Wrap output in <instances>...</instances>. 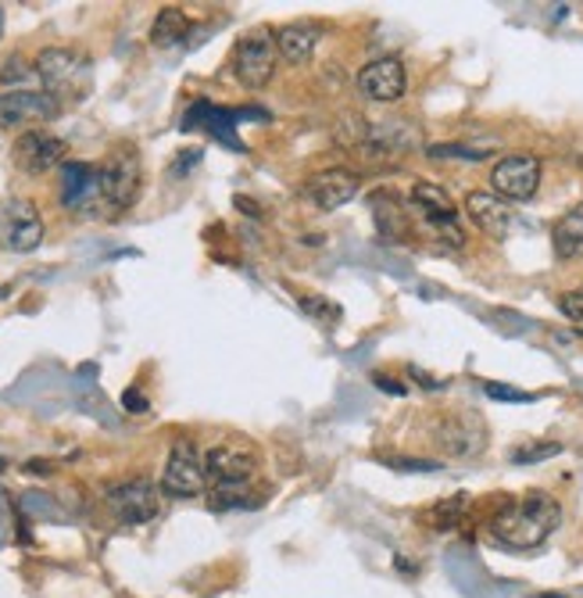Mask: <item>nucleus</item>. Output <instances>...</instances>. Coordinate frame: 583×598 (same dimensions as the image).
<instances>
[{"mask_svg":"<svg viewBox=\"0 0 583 598\" xmlns=\"http://www.w3.org/2000/svg\"><path fill=\"white\" fill-rule=\"evenodd\" d=\"M559 524H562L559 502L544 495V491H533L527 498L501 505L494 519H490V534H494V542L504 548L530 551L537 545H544Z\"/></svg>","mask_w":583,"mask_h":598,"instance_id":"f257e3e1","label":"nucleus"},{"mask_svg":"<svg viewBox=\"0 0 583 598\" xmlns=\"http://www.w3.org/2000/svg\"><path fill=\"white\" fill-rule=\"evenodd\" d=\"M37 75L51 97L80 101L90 90V58L75 48H48L37 58Z\"/></svg>","mask_w":583,"mask_h":598,"instance_id":"f03ea898","label":"nucleus"},{"mask_svg":"<svg viewBox=\"0 0 583 598\" xmlns=\"http://www.w3.org/2000/svg\"><path fill=\"white\" fill-rule=\"evenodd\" d=\"M144 187V162L136 147H115L101 162V202L115 212H126L136 205Z\"/></svg>","mask_w":583,"mask_h":598,"instance_id":"7ed1b4c3","label":"nucleus"},{"mask_svg":"<svg viewBox=\"0 0 583 598\" xmlns=\"http://www.w3.org/2000/svg\"><path fill=\"white\" fill-rule=\"evenodd\" d=\"M43 244V216L29 197H11L0 205V248L29 255Z\"/></svg>","mask_w":583,"mask_h":598,"instance_id":"20e7f679","label":"nucleus"},{"mask_svg":"<svg viewBox=\"0 0 583 598\" xmlns=\"http://www.w3.org/2000/svg\"><path fill=\"white\" fill-rule=\"evenodd\" d=\"M258 473V452L248 441H222L205 455V477L211 487H243Z\"/></svg>","mask_w":583,"mask_h":598,"instance_id":"39448f33","label":"nucleus"},{"mask_svg":"<svg viewBox=\"0 0 583 598\" xmlns=\"http://www.w3.org/2000/svg\"><path fill=\"white\" fill-rule=\"evenodd\" d=\"M233 72H237L240 86L266 90L275 75V33L258 29V33L243 37L233 51Z\"/></svg>","mask_w":583,"mask_h":598,"instance_id":"423d86ee","label":"nucleus"},{"mask_svg":"<svg viewBox=\"0 0 583 598\" xmlns=\"http://www.w3.org/2000/svg\"><path fill=\"white\" fill-rule=\"evenodd\" d=\"M61 115V101L48 90H4L0 94V130L43 126Z\"/></svg>","mask_w":583,"mask_h":598,"instance_id":"0eeeda50","label":"nucleus"},{"mask_svg":"<svg viewBox=\"0 0 583 598\" xmlns=\"http://www.w3.org/2000/svg\"><path fill=\"white\" fill-rule=\"evenodd\" d=\"M104 502H107V509L115 513V519L136 527V524H150V519L158 516V509H162V491L150 484V481L136 477V481H122V484H115V487H107Z\"/></svg>","mask_w":583,"mask_h":598,"instance_id":"6e6552de","label":"nucleus"},{"mask_svg":"<svg viewBox=\"0 0 583 598\" xmlns=\"http://www.w3.org/2000/svg\"><path fill=\"white\" fill-rule=\"evenodd\" d=\"M205 484H208L205 458L197 455L190 441H176L173 452H168V463L162 470V491L173 498H194V495H201Z\"/></svg>","mask_w":583,"mask_h":598,"instance_id":"1a4fd4ad","label":"nucleus"},{"mask_svg":"<svg viewBox=\"0 0 583 598\" xmlns=\"http://www.w3.org/2000/svg\"><path fill=\"white\" fill-rule=\"evenodd\" d=\"M490 187L501 202H530L541 187V158L537 155H509L490 168Z\"/></svg>","mask_w":583,"mask_h":598,"instance_id":"9d476101","label":"nucleus"},{"mask_svg":"<svg viewBox=\"0 0 583 598\" xmlns=\"http://www.w3.org/2000/svg\"><path fill=\"white\" fill-rule=\"evenodd\" d=\"M65 155H69V144L51 130H25L11 147L14 165L29 176H43L51 173L54 165H65Z\"/></svg>","mask_w":583,"mask_h":598,"instance_id":"9b49d317","label":"nucleus"},{"mask_svg":"<svg viewBox=\"0 0 583 598\" xmlns=\"http://www.w3.org/2000/svg\"><path fill=\"white\" fill-rule=\"evenodd\" d=\"M405 86H408V72L402 65V58H376L369 61L362 72H358V90L362 97H369L376 104H394L405 97Z\"/></svg>","mask_w":583,"mask_h":598,"instance_id":"f8f14e48","label":"nucleus"},{"mask_svg":"<svg viewBox=\"0 0 583 598\" xmlns=\"http://www.w3.org/2000/svg\"><path fill=\"white\" fill-rule=\"evenodd\" d=\"M362 187V179L351 173V168H326V173H315L304 187V197L322 208V212H336L347 202H355V194Z\"/></svg>","mask_w":583,"mask_h":598,"instance_id":"ddd939ff","label":"nucleus"},{"mask_svg":"<svg viewBox=\"0 0 583 598\" xmlns=\"http://www.w3.org/2000/svg\"><path fill=\"white\" fill-rule=\"evenodd\" d=\"M101 202V168L86 162L61 165V205L72 212H86Z\"/></svg>","mask_w":583,"mask_h":598,"instance_id":"4468645a","label":"nucleus"},{"mask_svg":"<svg viewBox=\"0 0 583 598\" xmlns=\"http://www.w3.org/2000/svg\"><path fill=\"white\" fill-rule=\"evenodd\" d=\"M408 147H412V133L405 122H379V126L369 130V136H365V144L355 155L369 165H387L394 158H402Z\"/></svg>","mask_w":583,"mask_h":598,"instance_id":"2eb2a0df","label":"nucleus"},{"mask_svg":"<svg viewBox=\"0 0 583 598\" xmlns=\"http://www.w3.org/2000/svg\"><path fill=\"white\" fill-rule=\"evenodd\" d=\"M466 212H469V219L477 223V229H483L487 237L504 240L512 234V208H509V202H501L498 194L472 190L466 197Z\"/></svg>","mask_w":583,"mask_h":598,"instance_id":"dca6fc26","label":"nucleus"},{"mask_svg":"<svg viewBox=\"0 0 583 598\" xmlns=\"http://www.w3.org/2000/svg\"><path fill=\"white\" fill-rule=\"evenodd\" d=\"M437 444L451 455H472L483 448V426L472 416H448L437 426Z\"/></svg>","mask_w":583,"mask_h":598,"instance_id":"f3484780","label":"nucleus"},{"mask_svg":"<svg viewBox=\"0 0 583 598\" xmlns=\"http://www.w3.org/2000/svg\"><path fill=\"white\" fill-rule=\"evenodd\" d=\"M315 43H319V29L309 22H290L275 29V51H280L290 65H304V61L312 58Z\"/></svg>","mask_w":583,"mask_h":598,"instance_id":"a211bd4d","label":"nucleus"},{"mask_svg":"<svg viewBox=\"0 0 583 598\" xmlns=\"http://www.w3.org/2000/svg\"><path fill=\"white\" fill-rule=\"evenodd\" d=\"M412 202L419 205L423 212V219L434 226V223H451L458 219V212H455V202H451V194L440 187V183H429V179H419L416 187H412Z\"/></svg>","mask_w":583,"mask_h":598,"instance_id":"6ab92c4d","label":"nucleus"},{"mask_svg":"<svg viewBox=\"0 0 583 598\" xmlns=\"http://www.w3.org/2000/svg\"><path fill=\"white\" fill-rule=\"evenodd\" d=\"M551 244H555V255L573 262V258H583V205L570 208L565 216L551 229Z\"/></svg>","mask_w":583,"mask_h":598,"instance_id":"aec40b11","label":"nucleus"},{"mask_svg":"<svg viewBox=\"0 0 583 598\" xmlns=\"http://www.w3.org/2000/svg\"><path fill=\"white\" fill-rule=\"evenodd\" d=\"M190 33V19L183 8H162L155 25H150V43L155 48H176V43H183Z\"/></svg>","mask_w":583,"mask_h":598,"instance_id":"412c9836","label":"nucleus"},{"mask_svg":"<svg viewBox=\"0 0 583 598\" xmlns=\"http://www.w3.org/2000/svg\"><path fill=\"white\" fill-rule=\"evenodd\" d=\"M373 216H376V226H379L383 237L402 240V237L408 234L405 212H402V205H397L391 194H376V197H373Z\"/></svg>","mask_w":583,"mask_h":598,"instance_id":"4be33fe9","label":"nucleus"},{"mask_svg":"<svg viewBox=\"0 0 583 598\" xmlns=\"http://www.w3.org/2000/svg\"><path fill=\"white\" fill-rule=\"evenodd\" d=\"M243 487H211V509H254V505H262V498H251Z\"/></svg>","mask_w":583,"mask_h":598,"instance_id":"5701e85b","label":"nucleus"},{"mask_svg":"<svg viewBox=\"0 0 583 598\" xmlns=\"http://www.w3.org/2000/svg\"><path fill=\"white\" fill-rule=\"evenodd\" d=\"M369 122H365L362 115H344V122L336 126V144L341 147H351V151H358L365 144V136H369Z\"/></svg>","mask_w":583,"mask_h":598,"instance_id":"b1692460","label":"nucleus"},{"mask_svg":"<svg viewBox=\"0 0 583 598\" xmlns=\"http://www.w3.org/2000/svg\"><path fill=\"white\" fill-rule=\"evenodd\" d=\"M559 452H562V444H559V441H548V444H523V448H516V452H512V463H519V466H527V463H544V458L559 455Z\"/></svg>","mask_w":583,"mask_h":598,"instance_id":"393cba45","label":"nucleus"},{"mask_svg":"<svg viewBox=\"0 0 583 598\" xmlns=\"http://www.w3.org/2000/svg\"><path fill=\"white\" fill-rule=\"evenodd\" d=\"M462 509H466V495H455L451 502H440L437 509L429 513V519H434V527H437V530H448V527L458 524V516H462Z\"/></svg>","mask_w":583,"mask_h":598,"instance_id":"a878e982","label":"nucleus"},{"mask_svg":"<svg viewBox=\"0 0 583 598\" xmlns=\"http://www.w3.org/2000/svg\"><path fill=\"white\" fill-rule=\"evenodd\" d=\"M559 312L565 319H573V323H580V330H583V290H565L559 298Z\"/></svg>","mask_w":583,"mask_h":598,"instance_id":"bb28decb","label":"nucleus"},{"mask_svg":"<svg viewBox=\"0 0 583 598\" xmlns=\"http://www.w3.org/2000/svg\"><path fill=\"white\" fill-rule=\"evenodd\" d=\"M483 391H487V398H494V402H519V405L533 402V394L516 391V388H504V383H483Z\"/></svg>","mask_w":583,"mask_h":598,"instance_id":"cd10ccee","label":"nucleus"},{"mask_svg":"<svg viewBox=\"0 0 583 598\" xmlns=\"http://www.w3.org/2000/svg\"><path fill=\"white\" fill-rule=\"evenodd\" d=\"M29 75H37V69H25L22 58H11L4 61V69H0V83H22Z\"/></svg>","mask_w":583,"mask_h":598,"instance_id":"c85d7f7f","label":"nucleus"},{"mask_svg":"<svg viewBox=\"0 0 583 598\" xmlns=\"http://www.w3.org/2000/svg\"><path fill=\"white\" fill-rule=\"evenodd\" d=\"M387 466H397L405 473H437L440 463H434V458H387Z\"/></svg>","mask_w":583,"mask_h":598,"instance_id":"c756f323","label":"nucleus"},{"mask_svg":"<svg viewBox=\"0 0 583 598\" xmlns=\"http://www.w3.org/2000/svg\"><path fill=\"white\" fill-rule=\"evenodd\" d=\"M434 158H466V162H483V151H469V147H429Z\"/></svg>","mask_w":583,"mask_h":598,"instance_id":"7c9ffc66","label":"nucleus"},{"mask_svg":"<svg viewBox=\"0 0 583 598\" xmlns=\"http://www.w3.org/2000/svg\"><path fill=\"white\" fill-rule=\"evenodd\" d=\"M373 380H376V388H379V391H391V394H405V388H402V383H397V380H391V377L376 373Z\"/></svg>","mask_w":583,"mask_h":598,"instance_id":"2f4dec72","label":"nucleus"},{"mask_svg":"<svg viewBox=\"0 0 583 598\" xmlns=\"http://www.w3.org/2000/svg\"><path fill=\"white\" fill-rule=\"evenodd\" d=\"M122 405H126V409H136V412H147L144 394H136V391H126V394H122Z\"/></svg>","mask_w":583,"mask_h":598,"instance_id":"473e14b6","label":"nucleus"},{"mask_svg":"<svg viewBox=\"0 0 583 598\" xmlns=\"http://www.w3.org/2000/svg\"><path fill=\"white\" fill-rule=\"evenodd\" d=\"M537 598H565V595H537Z\"/></svg>","mask_w":583,"mask_h":598,"instance_id":"72a5a7b5","label":"nucleus"}]
</instances>
